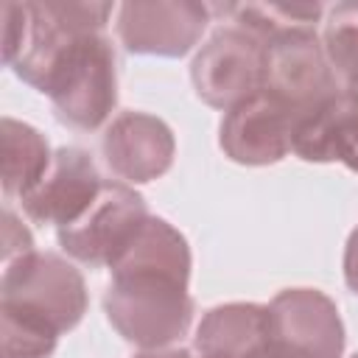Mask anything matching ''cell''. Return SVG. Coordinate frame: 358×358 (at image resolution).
<instances>
[{
    "label": "cell",
    "mask_w": 358,
    "mask_h": 358,
    "mask_svg": "<svg viewBox=\"0 0 358 358\" xmlns=\"http://www.w3.org/2000/svg\"><path fill=\"white\" fill-rule=\"evenodd\" d=\"M103 310L112 327L143 350L176 344L193 322L190 246L165 218L148 215L134 241L109 266Z\"/></svg>",
    "instance_id": "1"
},
{
    "label": "cell",
    "mask_w": 358,
    "mask_h": 358,
    "mask_svg": "<svg viewBox=\"0 0 358 358\" xmlns=\"http://www.w3.org/2000/svg\"><path fill=\"white\" fill-rule=\"evenodd\" d=\"M39 92L56 109V117L78 131H95L117 103L115 50L103 31H90L67 42L48 67Z\"/></svg>",
    "instance_id": "2"
},
{
    "label": "cell",
    "mask_w": 358,
    "mask_h": 358,
    "mask_svg": "<svg viewBox=\"0 0 358 358\" xmlns=\"http://www.w3.org/2000/svg\"><path fill=\"white\" fill-rule=\"evenodd\" d=\"M0 313L34 322L56 336L73 330L87 313L81 271L53 252H28L3 263Z\"/></svg>",
    "instance_id": "3"
},
{
    "label": "cell",
    "mask_w": 358,
    "mask_h": 358,
    "mask_svg": "<svg viewBox=\"0 0 358 358\" xmlns=\"http://www.w3.org/2000/svg\"><path fill=\"white\" fill-rule=\"evenodd\" d=\"M344 324L316 288H285L268 302V336L252 358H341Z\"/></svg>",
    "instance_id": "4"
},
{
    "label": "cell",
    "mask_w": 358,
    "mask_h": 358,
    "mask_svg": "<svg viewBox=\"0 0 358 358\" xmlns=\"http://www.w3.org/2000/svg\"><path fill=\"white\" fill-rule=\"evenodd\" d=\"M143 196L123 182H103L92 204L67 227L56 229L59 246L90 268L112 266L145 224Z\"/></svg>",
    "instance_id": "5"
},
{
    "label": "cell",
    "mask_w": 358,
    "mask_h": 358,
    "mask_svg": "<svg viewBox=\"0 0 358 358\" xmlns=\"http://www.w3.org/2000/svg\"><path fill=\"white\" fill-rule=\"evenodd\" d=\"M190 78L207 106L227 112L263 90L266 45L238 25H224L193 56Z\"/></svg>",
    "instance_id": "6"
},
{
    "label": "cell",
    "mask_w": 358,
    "mask_h": 358,
    "mask_svg": "<svg viewBox=\"0 0 358 358\" xmlns=\"http://www.w3.org/2000/svg\"><path fill=\"white\" fill-rule=\"evenodd\" d=\"M263 90L280 98L296 120L341 92L316 28L291 31L266 45Z\"/></svg>",
    "instance_id": "7"
},
{
    "label": "cell",
    "mask_w": 358,
    "mask_h": 358,
    "mask_svg": "<svg viewBox=\"0 0 358 358\" xmlns=\"http://www.w3.org/2000/svg\"><path fill=\"white\" fill-rule=\"evenodd\" d=\"M210 6L196 0L123 3L117 8V36L129 53L185 56L204 34Z\"/></svg>",
    "instance_id": "8"
},
{
    "label": "cell",
    "mask_w": 358,
    "mask_h": 358,
    "mask_svg": "<svg viewBox=\"0 0 358 358\" xmlns=\"http://www.w3.org/2000/svg\"><path fill=\"white\" fill-rule=\"evenodd\" d=\"M296 115L271 92L260 90L252 98L227 109L221 120V148L241 165H274L291 151Z\"/></svg>",
    "instance_id": "9"
},
{
    "label": "cell",
    "mask_w": 358,
    "mask_h": 358,
    "mask_svg": "<svg viewBox=\"0 0 358 358\" xmlns=\"http://www.w3.org/2000/svg\"><path fill=\"white\" fill-rule=\"evenodd\" d=\"M103 179L92 162V157L84 148L76 145H62L53 151L50 168L39 179L34 190H28L20 204L22 213L34 224H48V227H67L73 224L98 196Z\"/></svg>",
    "instance_id": "10"
},
{
    "label": "cell",
    "mask_w": 358,
    "mask_h": 358,
    "mask_svg": "<svg viewBox=\"0 0 358 358\" xmlns=\"http://www.w3.org/2000/svg\"><path fill=\"white\" fill-rule=\"evenodd\" d=\"M101 151L115 176L129 185H145L171 168L176 140L165 120L145 112H120L109 123Z\"/></svg>",
    "instance_id": "11"
},
{
    "label": "cell",
    "mask_w": 358,
    "mask_h": 358,
    "mask_svg": "<svg viewBox=\"0 0 358 358\" xmlns=\"http://www.w3.org/2000/svg\"><path fill=\"white\" fill-rule=\"evenodd\" d=\"M291 151L305 162H341L358 173V95L341 90L296 120Z\"/></svg>",
    "instance_id": "12"
},
{
    "label": "cell",
    "mask_w": 358,
    "mask_h": 358,
    "mask_svg": "<svg viewBox=\"0 0 358 358\" xmlns=\"http://www.w3.org/2000/svg\"><path fill=\"white\" fill-rule=\"evenodd\" d=\"M268 336V305L227 302L210 308L196 327L199 358H252Z\"/></svg>",
    "instance_id": "13"
},
{
    "label": "cell",
    "mask_w": 358,
    "mask_h": 358,
    "mask_svg": "<svg viewBox=\"0 0 358 358\" xmlns=\"http://www.w3.org/2000/svg\"><path fill=\"white\" fill-rule=\"evenodd\" d=\"M0 145H3V193L6 199H22L28 190L39 185V179L50 168L53 154L48 148V140L34 126L14 117H3Z\"/></svg>",
    "instance_id": "14"
},
{
    "label": "cell",
    "mask_w": 358,
    "mask_h": 358,
    "mask_svg": "<svg viewBox=\"0 0 358 358\" xmlns=\"http://www.w3.org/2000/svg\"><path fill=\"white\" fill-rule=\"evenodd\" d=\"M224 11L232 17V25L268 45L282 34L316 28L324 8L319 3H232L224 6Z\"/></svg>",
    "instance_id": "15"
},
{
    "label": "cell",
    "mask_w": 358,
    "mask_h": 358,
    "mask_svg": "<svg viewBox=\"0 0 358 358\" xmlns=\"http://www.w3.org/2000/svg\"><path fill=\"white\" fill-rule=\"evenodd\" d=\"M322 45L336 78H341L347 92L358 95V3H338L330 8Z\"/></svg>",
    "instance_id": "16"
},
{
    "label": "cell",
    "mask_w": 358,
    "mask_h": 358,
    "mask_svg": "<svg viewBox=\"0 0 358 358\" xmlns=\"http://www.w3.org/2000/svg\"><path fill=\"white\" fill-rule=\"evenodd\" d=\"M34 252V241L31 232L17 221V215L6 207L3 210V263H11L20 255Z\"/></svg>",
    "instance_id": "17"
},
{
    "label": "cell",
    "mask_w": 358,
    "mask_h": 358,
    "mask_svg": "<svg viewBox=\"0 0 358 358\" xmlns=\"http://www.w3.org/2000/svg\"><path fill=\"white\" fill-rule=\"evenodd\" d=\"M344 282L352 294H358V227L350 232L344 246Z\"/></svg>",
    "instance_id": "18"
},
{
    "label": "cell",
    "mask_w": 358,
    "mask_h": 358,
    "mask_svg": "<svg viewBox=\"0 0 358 358\" xmlns=\"http://www.w3.org/2000/svg\"><path fill=\"white\" fill-rule=\"evenodd\" d=\"M352 358H358V355H352Z\"/></svg>",
    "instance_id": "19"
},
{
    "label": "cell",
    "mask_w": 358,
    "mask_h": 358,
    "mask_svg": "<svg viewBox=\"0 0 358 358\" xmlns=\"http://www.w3.org/2000/svg\"><path fill=\"white\" fill-rule=\"evenodd\" d=\"M193 358H196V355H193Z\"/></svg>",
    "instance_id": "20"
}]
</instances>
